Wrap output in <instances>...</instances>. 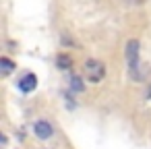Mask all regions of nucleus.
Wrapping results in <instances>:
<instances>
[{
	"instance_id": "1",
	"label": "nucleus",
	"mask_w": 151,
	"mask_h": 149,
	"mask_svg": "<svg viewBox=\"0 0 151 149\" xmlns=\"http://www.w3.org/2000/svg\"><path fill=\"white\" fill-rule=\"evenodd\" d=\"M83 77L91 85H99L106 79V64L97 58H87L83 62Z\"/></svg>"
},
{
	"instance_id": "2",
	"label": "nucleus",
	"mask_w": 151,
	"mask_h": 149,
	"mask_svg": "<svg viewBox=\"0 0 151 149\" xmlns=\"http://www.w3.org/2000/svg\"><path fill=\"white\" fill-rule=\"evenodd\" d=\"M31 132H33V137H35L37 141H50V139L56 135V128H54V124H52L50 120L37 118V120L31 124Z\"/></svg>"
},
{
	"instance_id": "3",
	"label": "nucleus",
	"mask_w": 151,
	"mask_h": 149,
	"mask_svg": "<svg viewBox=\"0 0 151 149\" xmlns=\"http://www.w3.org/2000/svg\"><path fill=\"white\" fill-rule=\"evenodd\" d=\"M126 62H128L130 75L134 79H139V68H141V62H139V40H128L126 42Z\"/></svg>"
},
{
	"instance_id": "4",
	"label": "nucleus",
	"mask_w": 151,
	"mask_h": 149,
	"mask_svg": "<svg viewBox=\"0 0 151 149\" xmlns=\"http://www.w3.org/2000/svg\"><path fill=\"white\" fill-rule=\"evenodd\" d=\"M15 85H17V89L23 95H29V93H33L37 89V75L33 71H25V73H21L17 77V83Z\"/></svg>"
},
{
	"instance_id": "5",
	"label": "nucleus",
	"mask_w": 151,
	"mask_h": 149,
	"mask_svg": "<svg viewBox=\"0 0 151 149\" xmlns=\"http://www.w3.org/2000/svg\"><path fill=\"white\" fill-rule=\"evenodd\" d=\"M68 91L70 93H75V95H81L83 91H85V77L83 75H75V73H70L68 75Z\"/></svg>"
},
{
	"instance_id": "6",
	"label": "nucleus",
	"mask_w": 151,
	"mask_h": 149,
	"mask_svg": "<svg viewBox=\"0 0 151 149\" xmlns=\"http://www.w3.org/2000/svg\"><path fill=\"white\" fill-rule=\"evenodd\" d=\"M56 68L58 71H70L73 68V56L66 52H58L56 54Z\"/></svg>"
},
{
	"instance_id": "7",
	"label": "nucleus",
	"mask_w": 151,
	"mask_h": 149,
	"mask_svg": "<svg viewBox=\"0 0 151 149\" xmlns=\"http://www.w3.org/2000/svg\"><path fill=\"white\" fill-rule=\"evenodd\" d=\"M0 66H2V77H9L13 71H17V62L9 56H2L0 58Z\"/></svg>"
}]
</instances>
